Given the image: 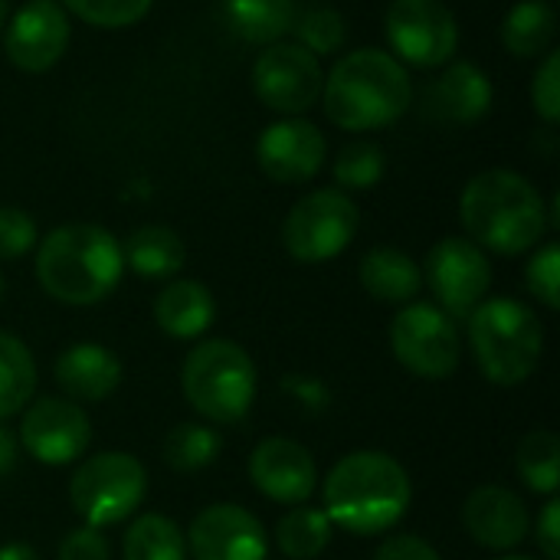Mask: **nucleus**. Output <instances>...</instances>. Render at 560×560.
<instances>
[{
  "instance_id": "obj_29",
  "label": "nucleus",
  "mask_w": 560,
  "mask_h": 560,
  "mask_svg": "<svg viewBox=\"0 0 560 560\" xmlns=\"http://www.w3.org/2000/svg\"><path fill=\"white\" fill-rule=\"evenodd\" d=\"M518 476L538 495H558L560 489V440L551 430H535L518 443L515 453Z\"/></svg>"
},
{
  "instance_id": "obj_1",
  "label": "nucleus",
  "mask_w": 560,
  "mask_h": 560,
  "mask_svg": "<svg viewBox=\"0 0 560 560\" xmlns=\"http://www.w3.org/2000/svg\"><path fill=\"white\" fill-rule=\"evenodd\" d=\"M410 476L394 456L381 450H358L331 466L322 512L335 528L354 538H374L397 528L410 509Z\"/></svg>"
},
{
  "instance_id": "obj_10",
  "label": "nucleus",
  "mask_w": 560,
  "mask_h": 560,
  "mask_svg": "<svg viewBox=\"0 0 560 560\" xmlns=\"http://www.w3.org/2000/svg\"><path fill=\"white\" fill-rule=\"evenodd\" d=\"M427 282L440 302V308L456 322V318H469L489 285H492V266L482 253V246H476L472 240L463 236H446L440 240L430 256H427Z\"/></svg>"
},
{
  "instance_id": "obj_36",
  "label": "nucleus",
  "mask_w": 560,
  "mask_h": 560,
  "mask_svg": "<svg viewBox=\"0 0 560 560\" xmlns=\"http://www.w3.org/2000/svg\"><path fill=\"white\" fill-rule=\"evenodd\" d=\"M532 98H535V108L538 115L548 121V125H558L560 118V52H551L545 59V66L538 69L535 75V85H532Z\"/></svg>"
},
{
  "instance_id": "obj_2",
  "label": "nucleus",
  "mask_w": 560,
  "mask_h": 560,
  "mask_svg": "<svg viewBox=\"0 0 560 560\" xmlns=\"http://www.w3.org/2000/svg\"><path fill=\"white\" fill-rule=\"evenodd\" d=\"M459 217L472 243L499 256H522L548 233V207L538 187L505 167L482 171L466 184Z\"/></svg>"
},
{
  "instance_id": "obj_39",
  "label": "nucleus",
  "mask_w": 560,
  "mask_h": 560,
  "mask_svg": "<svg viewBox=\"0 0 560 560\" xmlns=\"http://www.w3.org/2000/svg\"><path fill=\"white\" fill-rule=\"evenodd\" d=\"M374 560H443L440 551L423 541L420 535H390L387 541H381Z\"/></svg>"
},
{
  "instance_id": "obj_26",
  "label": "nucleus",
  "mask_w": 560,
  "mask_h": 560,
  "mask_svg": "<svg viewBox=\"0 0 560 560\" xmlns=\"http://www.w3.org/2000/svg\"><path fill=\"white\" fill-rule=\"evenodd\" d=\"M125 560H187V535L167 515L148 512L121 538Z\"/></svg>"
},
{
  "instance_id": "obj_5",
  "label": "nucleus",
  "mask_w": 560,
  "mask_h": 560,
  "mask_svg": "<svg viewBox=\"0 0 560 560\" xmlns=\"http://www.w3.org/2000/svg\"><path fill=\"white\" fill-rule=\"evenodd\" d=\"M469 348L495 387L525 384L545 354L541 318L518 299H489L469 315Z\"/></svg>"
},
{
  "instance_id": "obj_27",
  "label": "nucleus",
  "mask_w": 560,
  "mask_h": 560,
  "mask_svg": "<svg viewBox=\"0 0 560 560\" xmlns=\"http://www.w3.org/2000/svg\"><path fill=\"white\" fill-rule=\"evenodd\" d=\"M335 538V525L322 509L295 505L276 525V548L289 560H315L328 551Z\"/></svg>"
},
{
  "instance_id": "obj_37",
  "label": "nucleus",
  "mask_w": 560,
  "mask_h": 560,
  "mask_svg": "<svg viewBox=\"0 0 560 560\" xmlns=\"http://www.w3.org/2000/svg\"><path fill=\"white\" fill-rule=\"evenodd\" d=\"M59 560H112V545L98 528H72L62 545H59Z\"/></svg>"
},
{
  "instance_id": "obj_4",
  "label": "nucleus",
  "mask_w": 560,
  "mask_h": 560,
  "mask_svg": "<svg viewBox=\"0 0 560 560\" xmlns=\"http://www.w3.org/2000/svg\"><path fill=\"white\" fill-rule=\"evenodd\" d=\"M325 112L345 131H374L394 125L413 102L404 66L381 49H354L328 72Z\"/></svg>"
},
{
  "instance_id": "obj_42",
  "label": "nucleus",
  "mask_w": 560,
  "mask_h": 560,
  "mask_svg": "<svg viewBox=\"0 0 560 560\" xmlns=\"http://www.w3.org/2000/svg\"><path fill=\"white\" fill-rule=\"evenodd\" d=\"M0 560H39V555L23 541H10V545L0 548Z\"/></svg>"
},
{
  "instance_id": "obj_41",
  "label": "nucleus",
  "mask_w": 560,
  "mask_h": 560,
  "mask_svg": "<svg viewBox=\"0 0 560 560\" xmlns=\"http://www.w3.org/2000/svg\"><path fill=\"white\" fill-rule=\"evenodd\" d=\"M16 459H20V440L7 423H0V479L16 469Z\"/></svg>"
},
{
  "instance_id": "obj_21",
  "label": "nucleus",
  "mask_w": 560,
  "mask_h": 560,
  "mask_svg": "<svg viewBox=\"0 0 560 560\" xmlns=\"http://www.w3.org/2000/svg\"><path fill=\"white\" fill-rule=\"evenodd\" d=\"M213 318H217L213 292L197 279H174L154 299V322L167 338L194 341L207 335Z\"/></svg>"
},
{
  "instance_id": "obj_45",
  "label": "nucleus",
  "mask_w": 560,
  "mask_h": 560,
  "mask_svg": "<svg viewBox=\"0 0 560 560\" xmlns=\"http://www.w3.org/2000/svg\"><path fill=\"white\" fill-rule=\"evenodd\" d=\"M0 295H3V279H0Z\"/></svg>"
},
{
  "instance_id": "obj_14",
  "label": "nucleus",
  "mask_w": 560,
  "mask_h": 560,
  "mask_svg": "<svg viewBox=\"0 0 560 560\" xmlns=\"http://www.w3.org/2000/svg\"><path fill=\"white\" fill-rule=\"evenodd\" d=\"M187 555L194 560H266L269 535L243 505L217 502L194 515L187 528Z\"/></svg>"
},
{
  "instance_id": "obj_16",
  "label": "nucleus",
  "mask_w": 560,
  "mask_h": 560,
  "mask_svg": "<svg viewBox=\"0 0 560 560\" xmlns=\"http://www.w3.org/2000/svg\"><path fill=\"white\" fill-rule=\"evenodd\" d=\"M69 43V16L56 0H30L7 30V59L20 72L52 69Z\"/></svg>"
},
{
  "instance_id": "obj_13",
  "label": "nucleus",
  "mask_w": 560,
  "mask_h": 560,
  "mask_svg": "<svg viewBox=\"0 0 560 560\" xmlns=\"http://www.w3.org/2000/svg\"><path fill=\"white\" fill-rule=\"evenodd\" d=\"M387 39L400 59L433 69L453 59L459 26L440 0H394L387 10Z\"/></svg>"
},
{
  "instance_id": "obj_35",
  "label": "nucleus",
  "mask_w": 560,
  "mask_h": 560,
  "mask_svg": "<svg viewBox=\"0 0 560 560\" xmlns=\"http://www.w3.org/2000/svg\"><path fill=\"white\" fill-rule=\"evenodd\" d=\"M36 246V220L20 207H0V259H20Z\"/></svg>"
},
{
  "instance_id": "obj_31",
  "label": "nucleus",
  "mask_w": 560,
  "mask_h": 560,
  "mask_svg": "<svg viewBox=\"0 0 560 560\" xmlns=\"http://www.w3.org/2000/svg\"><path fill=\"white\" fill-rule=\"evenodd\" d=\"M295 36H299V46H305L312 56H328L335 49L345 46V16L331 7H312V10H302L292 23Z\"/></svg>"
},
{
  "instance_id": "obj_34",
  "label": "nucleus",
  "mask_w": 560,
  "mask_h": 560,
  "mask_svg": "<svg viewBox=\"0 0 560 560\" xmlns=\"http://www.w3.org/2000/svg\"><path fill=\"white\" fill-rule=\"evenodd\" d=\"M525 282H528V292H532L545 308L558 312L560 308V246L558 243L541 246V249L528 259Z\"/></svg>"
},
{
  "instance_id": "obj_30",
  "label": "nucleus",
  "mask_w": 560,
  "mask_h": 560,
  "mask_svg": "<svg viewBox=\"0 0 560 560\" xmlns=\"http://www.w3.org/2000/svg\"><path fill=\"white\" fill-rule=\"evenodd\" d=\"M223 450V440L213 427L207 423H180L167 433L164 440V463L180 472V476H190V472H200L207 466L217 463Z\"/></svg>"
},
{
  "instance_id": "obj_7",
  "label": "nucleus",
  "mask_w": 560,
  "mask_h": 560,
  "mask_svg": "<svg viewBox=\"0 0 560 560\" xmlns=\"http://www.w3.org/2000/svg\"><path fill=\"white\" fill-rule=\"evenodd\" d=\"M148 495V469L131 453H98L69 479V502L89 528L121 525Z\"/></svg>"
},
{
  "instance_id": "obj_20",
  "label": "nucleus",
  "mask_w": 560,
  "mask_h": 560,
  "mask_svg": "<svg viewBox=\"0 0 560 560\" xmlns=\"http://www.w3.org/2000/svg\"><path fill=\"white\" fill-rule=\"evenodd\" d=\"M52 374H56V384L62 387V394L69 400L102 404L121 384V361L105 345L79 341V345H69L56 358Z\"/></svg>"
},
{
  "instance_id": "obj_40",
  "label": "nucleus",
  "mask_w": 560,
  "mask_h": 560,
  "mask_svg": "<svg viewBox=\"0 0 560 560\" xmlns=\"http://www.w3.org/2000/svg\"><path fill=\"white\" fill-rule=\"evenodd\" d=\"M535 541L545 560H560V502L558 495L548 499V505L541 509L538 522H535Z\"/></svg>"
},
{
  "instance_id": "obj_25",
  "label": "nucleus",
  "mask_w": 560,
  "mask_h": 560,
  "mask_svg": "<svg viewBox=\"0 0 560 560\" xmlns=\"http://www.w3.org/2000/svg\"><path fill=\"white\" fill-rule=\"evenodd\" d=\"M36 394V361L30 348L10 335L0 331V423L23 413L26 404H33Z\"/></svg>"
},
{
  "instance_id": "obj_38",
  "label": "nucleus",
  "mask_w": 560,
  "mask_h": 560,
  "mask_svg": "<svg viewBox=\"0 0 560 560\" xmlns=\"http://www.w3.org/2000/svg\"><path fill=\"white\" fill-rule=\"evenodd\" d=\"M282 390L292 400H299L305 410H312V413H325L328 404H331V390L325 387V381H318L312 374H285L282 377Z\"/></svg>"
},
{
  "instance_id": "obj_44",
  "label": "nucleus",
  "mask_w": 560,
  "mask_h": 560,
  "mask_svg": "<svg viewBox=\"0 0 560 560\" xmlns=\"http://www.w3.org/2000/svg\"><path fill=\"white\" fill-rule=\"evenodd\" d=\"M3 20H7V3L0 0V26H3Z\"/></svg>"
},
{
  "instance_id": "obj_43",
  "label": "nucleus",
  "mask_w": 560,
  "mask_h": 560,
  "mask_svg": "<svg viewBox=\"0 0 560 560\" xmlns=\"http://www.w3.org/2000/svg\"><path fill=\"white\" fill-rule=\"evenodd\" d=\"M495 560H535V558H525V555H502V558Z\"/></svg>"
},
{
  "instance_id": "obj_28",
  "label": "nucleus",
  "mask_w": 560,
  "mask_h": 560,
  "mask_svg": "<svg viewBox=\"0 0 560 560\" xmlns=\"http://www.w3.org/2000/svg\"><path fill=\"white\" fill-rule=\"evenodd\" d=\"M558 30V16L545 0H525L515 3L502 23V43L515 56H538L551 46Z\"/></svg>"
},
{
  "instance_id": "obj_9",
  "label": "nucleus",
  "mask_w": 560,
  "mask_h": 560,
  "mask_svg": "<svg viewBox=\"0 0 560 560\" xmlns=\"http://www.w3.org/2000/svg\"><path fill=\"white\" fill-rule=\"evenodd\" d=\"M358 233V207L341 190H312L302 197L282 226V243L299 262H328L341 256Z\"/></svg>"
},
{
  "instance_id": "obj_23",
  "label": "nucleus",
  "mask_w": 560,
  "mask_h": 560,
  "mask_svg": "<svg viewBox=\"0 0 560 560\" xmlns=\"http://www.w3.org/2000/svg\"><path fill=\"white\" fill-rule=\"evenodd\" d=\"M121 259L141 279H174L187 262V246L171 226H141L125 240Z\"/></svg>"
},
{
  "instance_id": "obj_18",
  "label": "nucleus",
  "mask_w": 560,
  "mask_h": 560,
  "mask_svg": "<svg viewBox=\"0 0 560 560\" xmlns=\"http://www.w3.org/2000/svg\"><path fill=\"white\" fill-rule=\"evenodd\" d=\"M463 525L486 551H515L532 532V515L522 495L505 486H479L463 502Z\"/></svg>"
},
{
  "instance_id": "obj_17",
  "label": "nucleus",
  "mask_w": 560,
  "mask_h": 560,
  "mask_svg": "<svg viewBox=\"0 0 560 560\" xmlns=\"http://www.w3.org/2000/svg\"><path fill=\"white\" fill-rule=\"evenodd\" d=\"M325 154H328L325 135L305 118H285L269 125L256 144L259 167L279 184L312 180L322 171Z\"/></svg>"
},
{
  "instance_id": "obj_22",
  "label": "nucleus",
  "mask_w": 560,
  "mask_h": 560,
  "mask_svg": "<svg viewBox=\"0 0 560 560\" xmlns=\"http://www.w3.org/2000/svg\"><path fill=\"white\" fill-rule=\"evenodd\" d=\"M358 276H361L364 292L377 302H387V305H407L423 289V269L407 253H400L394 246L371 249L361 259Z\"/></svg>"
},
{
  "instance_id": "obj_19",
  "label": "nucleus",
  "mask_w": 560,
  "mask_h": 560,
  "mask_svg": "<svg viewBox=\"0 0 560 560\" xmlns=\"http://www.w3.org/2000/svg\"><path fill=\"white\" fill-rule=\"evenodd\" d=\"M492 82L472 62H453L423 89V118L436 125H472L492 108Z\"/></svg>"
},
{
  "instance_id": "obj_12",
  "label": "nucleus",
  "mask_w": 560,
  "mask_h": 560,
  "mask_svg": "<svg viewBox=\"0 0 560 560\" xmlns=\"http://www.w3.org/2000/svg\"><path fill=\"white\" fill-rule=\"evenodd\" d=\"M16 440L20 450L36 463L69 466L85 456L92 443V423L79 404L62 397H39L36 404H26Z\"/></svg>"
},
{
  "instance_id": "obj_32",
  "label": "nucleus",
  "mask_w": 560,
  "mask_h": 560,
  "mask_svg": "<svg viewBox=\"0 0 560 560\" xmlns=\"http://www.w3.org/2000/svg\"><path fill=\"white\" fill-rule=\"evenodd\" d=\"M384 177V151L371 141L348 144L335 158V180L351 190H368Z\"/></svg>"
},
{
  "instance_id": "obj_33",
  "label": "nucleus",
  "mask_w": 560,
  "mask_h": 560,
  "mask_svg": "<svg viewBox=\"0 0 560 560\" xmlns=\"http://www.w3.org/2000/svg\"><path fill=\"white\" fill-rule=\"evenodd\" d=\"M79 20L98 26V30H121L138 23L154 0H62Z\"/></svg>"
},
{
  "instance_id": "obj_11",
  "label": "nucleus",
  "mask_w": 560,
  "mask_h": 560,
  "mask_svg": "<svg viewBox=\"0 0 560 560\" xmlns=\"http://www.w3.org/2000/svg\"><path fill=\"white\" fill-rule=\"evenodd\" d=\"M253 85L266 108L279 115L308 112L325 89V72L318 56L299 43H272L253 66Z\"/></svg>"
},
{
  "instance_id": "obj_8",
  "label": "nucleus",
  "mask_w": 560,
  "mask_h": 560,
  "mask_svg": "<svg viewBox=\"0 0 560 560\" xmlns=\"http://www.w3.org/2000/svg\"><path fill=\"white\" fill-rule=\"evenodd\" d=\"M394 358L423 381H446L463 361L456 322L430 302H407L390 322Z\"/></svg>"
},
{
  "instance_id": "obj_3",
  "label": "nucleus",
  "mask_w": 560,
  "mask_h": 560,
  "mask_svg": "<svg viewBox=\"0 0 560 560\" xmlns=\"http://www.w3.org/2000/svg\"><path fill=\"white\" fill-rule=\"evenodd\" d=\"M121 272V243L95 223L56 226L36 249V279L62 305H98L118 289Z\"/></svg>"
},
{
  "instance_id": "obj_6",
  "label": "nucleus",
  "mask_w": 560,
  "mask_h": 560,
  "mask_svg": "<svg viewBox=\"0 0 560 560\" xmlns=\"http://www.w3.org/2000/svg\"><path fill=\"white\" fill-rule=\"evenodd\" d=\"M180 387L194 413L207 423L233 427L249 417L259 374L246 348L230 338H210L184 358Z\"/></svg>"
},
{
  "instance_id": "obj_15",
  "label": "nucleus",
  "mask_w": 560,
  "mask_h": 560,
  "mask_svg": "<svg viewBox=\"0 0 560 560\" xmlns=\"http://www.w3.org/2000/svg\"><path fill=\"white\" fill-rule=\"evenodd\" d=\"M249 479L269 502L305 505L318 489V466L312 453L285 436L262 440L249 456Z\"/></svg>"
},
{
  "instance_id": "obj_24",
  "label": "nucleus",
  "mask_w": 560,
  "mask_h": 560,
  "mask_svg": "<svg viewBox=\"0 0 560 560\" xmlns=\"http://www.w3.org/2000/svg\"><path fill=\"white\" fill-rule=\"evenodd\" d=\"M223 23L246 43H279L295 23V0H220Z\"/></svg>"
}]
</instances>
